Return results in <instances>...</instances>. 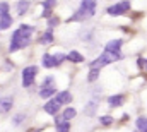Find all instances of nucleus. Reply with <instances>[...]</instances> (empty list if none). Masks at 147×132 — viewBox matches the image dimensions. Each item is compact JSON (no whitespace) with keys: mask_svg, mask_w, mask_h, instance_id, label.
<instances>
[{"mask_svg":"<svg viewBox=\"0 0 147 132\" xmlns=\"http://www.w3.org/2000/svg\"><path fill=\"white\" fill-rule=\"evenodd\" d=\"M34 33V26H28V24H21L10 36V45H9V52H17L26 48L31 43V36Z\"/></svg>","mask_w":147,"mask_h":132,"instance_id":"1","label":"nucleus"},{"mask_svg":"<svg viewBox=\"0 0 147 132\" xmlns=\"http://www.w3.org/2000/svg\"><path fill=\"white\" fill-rule=\"evenodd\" d=\"M96 5H98V3H96L94 0H84V2H80V9L74 14L69 21H70V22H74V21H87L89 17L94 16Z\"/></svg>","mask_w":147,"mask_h":132,"instance_id":"2","label":"nucleus"},{"mask_svg":"<svg viewBox=\"0 0 147 132\" xmlns=\"http://www.w3.org/2000/svg\"><path fill=\"white\" fill-rule=\"evenodd\" d=\"M123 55L121 53H110V52H103L92 64H91V69H101V67L108 65V64H113V62H116V60H120Z\"/></svg>","mask_w":147,"mask_h":132,"instance_id":"3","label":"nucleus"},{"mask_svg":"<svg viewBox=\"0 0 147 132\" xmlns=\"http://www.w3.org/2000/svg\"><path fill=\"white\" fill-rule=\"evenodd\" d=\"M36 74H38V67L36 65L26 67V69L22 70V86H24V88H29V86L34 82Z\"/></svg>","mask_w":147,"mask_h":132,"instance_id":"4","label":"nucleus"},{"mask_svg":"<svg viewBox=\"0 0 147 132\" xmlns=\"http://www.w3.org/2000/svg\"><path fill=\"white\" fill-rule=\"evenodd\" d=\"M128 9H130V2H118V3L108 7V14H110V16H121V14H125Z\"/></svg>","mask_w":147,"mask_h":132,"instance_id":"5","label":"nucleus"},{"mask_svg":"<svg viewBox=\"0 0 147 132\" xmlns=\"http://www.w3.org/2000/svg\"><path fill=\"white\" fill-rule=\"evenodd\" d=\"M121 45H123V39L116 38V39H110L105 46V52H110V53H121Z\"/></svg>","mask_w":147,"mask_h":132,"instance_id":"6","label":"nucleus"},{"mask_svg":"<svg viewBox=\"0 0 147 132\" xmlns=\"http://www.w3.org/2000/svg\"><path fill=\"white\" fill-rule=\"evenodd\" d=\"M12 106H14L12 96H3V98H0V115L9 113V112L12 110Z\"/></svg>","mask_w":147,"mask_h":132,"instance_id":"7","label":"nucleus"},{"mask_svg":"<svg viewBox=\"0 0 147 132\" xmlns=\"http://www.w3.org/2000/svg\"><path fill=\"white\" fill-rule=\"evenodd\" d=\"M58 110H60V103H58L57 99H48V101H46V105H45V112H46V113L57 115Z\"/></svg>","mask_w":147,"mask_h":132,"instance_id":"8","label":"nucleus"},{"mask_svg":"<svg viewBox=\"0 0 147 132\" xmlns=\"http://www.w3.org/2000/svg\"><path fill=\"white\" fill-rule=\"evenodd\" d=\"M10 26H12V17H10V14L0 10V29H9Z\"/></svg>","mask_w":147,"mask_h":132,"instance_id":"9","label":"nucleus"},{"mask_svg":"<svg viewBox=\"0 0 147 132\" xmlns=\"http://www.w3.org/2000/svg\"><path fill=\"white\" fill-rule=\"evenodd\" d=\"M55 125H57V132H70V122L57 117L55 118Z\"/></svg>","mask_w":147,"mask_h":132,"instance_id":"10","label":"nucleus"},{"mask_svg":"<svg viewBox=\"0 0 147 132\" xmlns=\"http://www.w3.org/2000/svg\"><path fill=\"white\" fill-rule=\"evenodd\" d=\"M55 99H57L60 105H69V103L72 101V95H70V91H60Z\"/></svg>","mask_w":147,"mask_h":132,"instance_id":"11","label":"nucleus"},{"mask_svg":"<svg viewBox=\"0 0 147 132\" xmlns=\"http://www.w3.org/2000/svg\"><path fill=\"white\" fill-rule=\"evenodd\" d=\"M123 103H125V96H123V95H113V96L108 98V105L113 106V108H115V106H121Z\"/></svg>","mask_w":147,"mask_h":132,"instance_id":"12","label":"nucleus"},{"mask_svg":"<svg viewBox=\"0 0 147 132\" xmlns=\"http://www.w3.org/2000/svg\"><path fill=\"white\" fill-rule=\"evenodd\" d=\"M41 64H43L45 67H48V69L57 67V65H55V59H53V55H51V53H45V55H43V59H41Z\"/></svg>","mask_w":147,"mask_h":132,"instance_id":"13","label":"nucleus"},{"mask_svg":"<svg viewBox=\"0 0 147 132\" xmlns=\"http://www.w3.org/2000/svg\"><path fill=\"white\" fill-rule=\"evenodd\" d=\"M38 41H39L41 45H50V43L53 41V33H51L50 29H48V31H45V33L39 36V39H38Z\"/></svg>","mask_w":147,"mask_h":132,"instance_id":"14","label":"nucleus"},{"mask_svg":"<svg viewBox=\"0 0 147 132\" xmlns=\"http://www.w3.org/2000/svg\"><path fill=\"white\" fill-rule=\"evenodd\" d=\"M75 115H77V110H75V108H72V106H69V108H65V110H63V113H62V118L69 122V120L75 118Z\"/></svg>","mask_w":147,"mask_h":132,"instance_id":"15","label":"nucleus"},{"mask_svg":"<svg viewBox=\"0 0 147 132\" xmlns=\"http://www.w3.org/2000/svg\"><path fill=\"white\" fill-rule=\"evenodd\" d=\"M67 59H69L70 62H75V64H82V62H84V57H82L77 50H72V52L67 55Z\"/></svg>","mask_w":147,"mask_h":132,"instance_id":"16","label":"nucleus"},{"mask_svg":"<svg viewBox=\"0 0 147 132\" xmlns=\"http://www.w3.org/2000/svg\"><path fill=\"white\" fill-rule=\"evenodd\" d=\"M53 95H58L55 88H45V89H41V91H39V96H41V98H45V99L51 98Z\"/></svg>","mask_w":147,"mask_h":132,"instance_id":"17","label":"nucleus"},{"mask_svg":"<svg viewBox=\"0 0 147 132\" xmlns=\"http://www.w3.org/2000/svg\"><path fill=\"white\" fill-rule=\"evenodd\" d=\"M57 3L55 2H43V7H45V10H43V17H50L51 16V7H55Z\"/></svg>","mask_w":147,"mask_h":132,"instance_id":"18","label":"nucleus"},{"mask_svg":"<svg viewBox=\"0 0 147 132\" xmlns=\"http://www.w3.org/2000/svg\"><path fill=\"white\" fill-rule=\"evenodd\" d=\"M135 125H137L139 132H147V117H140V118H137Z\"/></svg>","mask_w":147,"mask_h":132,"instance_id":"19","label":"nucleus"},{"mask_svg":"<svg viewBox=\"0 0 147 132\" xmlns=\"http://www.w3.org/2000/svg\"><path fill=\"white\" fill-rule=\"evenodd\" d=\"M28 7H29V2H17V14L24 16L28 12Z\"/></svg>","mask_w":147,"mask_h":132,"instance_id":"20","label":"nucleus"},{"mask_svg":"<svg viewBox=\"0 0 147 132\" xmlns=\"http://www.w3.org/2000/svg\"><path fill=\"white\" fill-rule=\"evenodd\" d=\"M98 77H99V69H91L89 70V76H87V81L89 82H94V81H98Z\"/></svg>","mask_w":147,"mask_h":132,"instance_id":"21","label":"nucleus"},{"mask_svg":"<svg viewBox=\"0 0 147 132\" xmlns=\"http://www.w3.org/2000/svg\"><path fill=\"white\" fill-rule=\"evenodd\" d=\"M53 59H55V65L58 67L65 59H67V55L65 53H62V52H57V53H53Z\"/></svg>","mask_w":147,"mask_h":132,"instance_id":"22","label":"nucleus"},{"mask_svg":"<svg viewBox=\"0 0 147 132\" xmlns=\"http://www.w3.org/2000/svg\"><path fill=\"white\" fill-rule=\"evenodd\" d=\"M53 82H55L53 76H48V77L43 81V84H41V89H45V88H53Z\"/></svg>","mask_w":147,"mask_h":132,"instance_id":"23","label":"nucleus"},{"mask_svg":"<svg viewBox=\"0 0 147 132\" xmlns=\"http://www.w3.org/2000/svg\"><path fill=\"white\" fill-rule=\"evenodd\" d=\"M96 108H98L96 101H91V103H89V106H86V113H87V115H94Z\"/></svg>","mask_w":147,"mask_h":132,"instance_id":"24","label":"nucleus"},{"mask_svg":"<svg viewBox=\"0 0 147 132\" xmlns=\"http://www.w3.org/2000/svg\"><path fill=\"white\" fill-rule=\"evenodd\" d=\"M99 124H101V125H111V124H113V117H111V115L101 117V118H99Z\"/></svg>","mask_w":147,"mask_h":132,"instance_id":"25","label":"nucleus"},{"mask_svg":"<svg viewBox=\"0 0 147 132\" xmlns=\"http://www.w3.org/2000/svg\"><path fill=\"white\" fill-rule=\"evenodd\" d=\"M12 122H14V125L22 124V122H24V113H17V115L14 117V120H12Z\"/></svg>","mask_w":147,"mask_h":132,"instance_id":"26","label":"nucleus"},{"mask_svg":"<svg viewBox=\"0 0 147 132\" xmlns=\"http://www.w3.org/2000/svg\"><path fill=\"white\" fill-rule=\"evenodd\" d=\"M55 26H58V19H57V17H51V19L48 21V28H50V31H51V28H55Z\"/></svg>","mask_w":147,"mask_h":132,"instance_id":"27","label":"nucleus"},{"mask_svg":"<svg viewBox=\"0 0 147 132\" xmlns=\"http://www.w3.org/2000/svg\"><path fill=\"white\" fill-rule=\"evenodd\" d=\"M0 10H2V12H7V14H9V3H7V2L3 3V2H2V3H0Z\"/></svg>","mask_w":147,"mask_h":132,"instance_id":"28","label":"nucleus"},{"mask_svg":"<svg viewBox=\"0 0 147 132\" xmlns=\"http://www.w3.org/2000/svg\"><path fill=\"white\" fill-rule=\"evenodd\" d=\"M144 69H146V70H147V60H146V67H144Z\"/></svg>","mask_w":147,"mask_h":132,"instance_id":"29","label":"nucleus"},{"mask_svg":"<svg viewBox=\"0 0 147 132\" xmlns=\"http://www.w3.org/2000/svg\"><path fill=\"white\" fill-rule=\"evenodd\" d=\"M137 132H139V131H137Z\"/></svg>","mask_w":147,"mask_h":132,"instance_id":"30","label":"nucleus"}]
</instances>
